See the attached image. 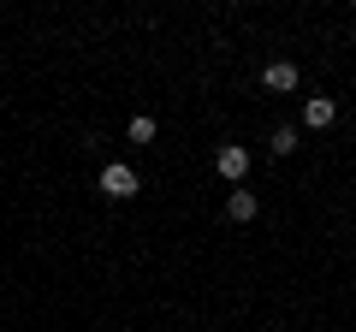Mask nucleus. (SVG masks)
I'll return each mask as SVG.
<instances>
[{
	"label": "nucleus",
	"instance_id": "obj_1",
	"mask_svg": "<svg viewBox=\"0 0 356 332\" xmlns=\"http://www.w3.org/2000/svg\"><path fill=\"white\" fill-rule=\"evenodd\" d=\"M102 196H107V202H131V196H137V166L107 160L102 166Z\"/></svg>",
	"mask_w": 356,
	"mask_h": 332
},
{
	"label": "nucleus",
	"instance_id": "obj_2",
	"mask_svg": "<svg viewBox=\"0 0 356 332\" xmlns=\"http://www.w3.org/2000/svg\"><path fill=\"white\" fill-rule=\"evenodd\" d=\"M214 172L226 184H243V179H250V149H243V142H226V149L214 154Z\"/></svg>",
	"mask_w": 356,
	"mask_h": 332
},
{
	"label": "nucleus",
	"instance_id": "obj_3",
	"mask_svg": "<svg viewBox=\"0 0 356 332\" xmlns=\"http://www.w3.org/2000/svg\"><path fill=\"white\" fill-rule=\"evenodd\" d=\"M297 83H303V72H297V60H273V65L261 72V90H267V95H291Z\"/></svg>",
	"mask_w": 356,
	"mask_h": 332
},
{
	"label": "nucleus",
	"instance_id": "obj_4",
	"mask_svg": "<svg viewBox=\"0 0 356 332\" xmlns=\"http://www.w3.org/2000/svg\"><path fill=\"white\" fill-rule=\"evenodd\" d=\"M332 119H339V101L332 95H309L303 101V131H332Z\"/></svg>",
	"mask_w": 356,
	"mask_h": 332
},
{
	"label": "nucleus",
	"instance_id": "obj_5",
	"mask_svg": "<svg viewBox=\"0 0 356 332\" xmlns=\"http://www.w3.org/2000/svg\"><path fill=\"white\" fill-rule=\"evenodd\" d=\"M226 214H232V219H238V226H250V219H255V214H261V196H255V190H250V184H238V190H232V196H226Z\"/></svg>",
	"mask_w": 356,
	"mask_h": 332
},
{
	"label": "nucleus",
	"instance_id": "obj_6",
	"mask_svg": "<svg viewBox=\"0 0 356 332\" xmlns=\"http://www.w3.org/2000/svg\"><path fill=\"white\" fill-rule=\"evenodd\" d=\"M297 142H303V137H297V125H280L273 137H267V149H273V154L285 160V154H297Z\"/></svg>",
	"mask_w": 356,
	"mask_h": 332
},
{
	"label": "nucleus",
	"instance_id": "obj_7",
	"mask_svg": "<svg viewBox=\"0 0 356 332\" xmlns=\"http://www.w3.org/2000/svg\"><path fill=\"white\" fill-rule=\"evenodd\" d=\"M125 137L137 142V149H149V142H154V119H149V113H137V119H131V131H125Z\"/></svg>",
	"mask_w": 356,
	"mask_h": 332
}]
</instances>
